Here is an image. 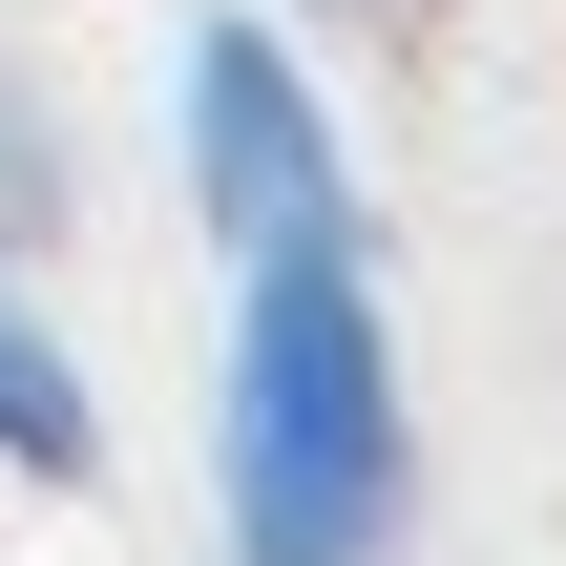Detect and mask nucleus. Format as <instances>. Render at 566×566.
<instances>
[{
  "mask_svg": "<svg viewBox=\"0 0 566 566\" xmlns=\"http://www.w3.org/2000/svg\"><path fill=\"white\" fill-rule=\"evenodd\" d=\"M210 483H231V566H399V525H420V399H399V315H378L357 231L231 273Z\"/></svg>",
  "mask_w": 566,
  "mask_h": 566,
  "instance_id": "obj_1",
  "label": "nucleus"
},
{
  "mask_svg": "<svg viewBox=\"0 0 566 566\" xmlns=\"http://www.w3.org/2000/svg\"><path fill=\"white\" fill-rule=\"evenodd\" d=\"M168 168H189V231H210L231 273L357 231V147H336L315 63H294L273 21H189V63H168Z\"/></svg>",
  "mask_w": 566,
  "mask_h": 566,
  "instance_id": "obj_2",
  "label": "nucleus"
},
{
  "mask_svg": "<svg viewBox=\"0 0 566 566\" xmlns=\"http://www.w3.org/2000/svg\"><path fill=\"white\" fill-rule=\"evenodd\" d=\"M0 462H21V483H84V462H105V420H84V357L42 336V294H21V273H0Z\"/></svg>",
  "mask_w": 566,
  "mask_h": 566,
  "instance_id": "obj_3",
  "label": "nucleus"
},
{
  "mask_svg": "<svg viewBox=\"0 0 566 566\" xmlns=\"http://www.w3.org/2000/svg\"><path fill=\"white\" fill-rule=\"evenodd\" d=\"M63 231V126H42V84H0V273Z\"/></svg>",
  "mask_w": 566,
  "mask_h": 566,
  "instance_id": "obj_4",
  "label": "nucleus"
}]
</instances>
